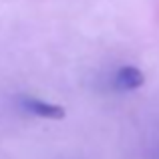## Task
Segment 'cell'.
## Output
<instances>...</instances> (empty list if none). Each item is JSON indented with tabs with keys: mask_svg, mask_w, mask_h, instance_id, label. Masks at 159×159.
Returning a JSON list of instances; mask_svg holds the SVG:
<instances>
[{
	"mask_svg": "<svg viewBox=\"0 0 159 159\" xmlns=\"http://www.w3.org/2000/svg\"><path fill=\"white\" fill-rule=\"evenodd\" d=\"M20 105H22L24 111L32 113L36 117H43V119H65V109L61 105H54V103H47L43 99H36V97H22L20 99Z\"/></svg>",
	"mask_w": 159,
	"mask_h": 159,
	"instance_id": "7a4b0ae2",
	"label": "cell"
},
{
	"mask_svg": "<svg viewBox=\"0 0 159 159\" xmlns=\"http://www.w3.org/2000/svg\"><path fill=\"white\" fill-rule=\"evenodd\" d=\"M145 83V75L141 73L137 66L125 65L119 66L113 75V89L119 91V93H129V91L139 89L141 85Z\"/></svg>",
	"mask_w": 159,
	"mask_h": 159,
	"instance_id": "6da1fadb",
	"label": "cell"
}]
</instances>
